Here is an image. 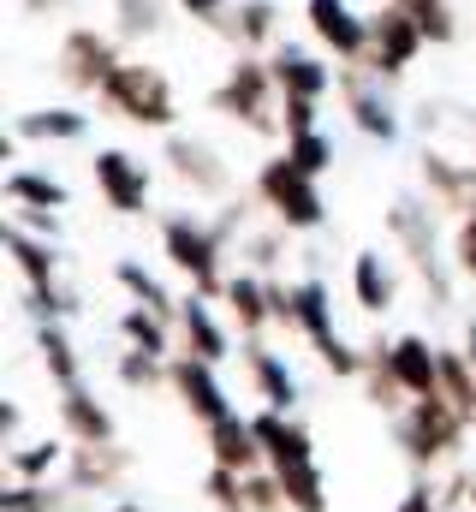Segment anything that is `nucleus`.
<instances>
[{
  "label": "nucleus",
  "instance_id": "nucleus-1",
  "mask_svg": "<svg viewBox=\"0 0 476 512\" xmlns=\"http://www.w3.org/2000/svg\"><path fill=\"white\" fill-rule=\"evenodd\" d=\"M465 423H471V417H465L447 393L411 399V405L399 411V447H405V459H411L417 471H435V465L459 459V447H465Z\"/></svg>",
  "mask_w": 476,
  "mask_h": 512
},
{
  "label": "nucleus",
  "instance_id": "nucleus-2",
  "mask_svg": "<svg viewBox=\"0 0 476 512\" xmlns=\"http://www.w3.org/2000/svg\"><path fill=\"white\" fill-rule=\"evenodd\" d=\"M96 102L125 120V126H149V131H173L179 120V102H173V84L155 72V66H143V60H119L114 78L96 90Z\"/></svg>",
  "mask_w": 476,
  "mask_h": 512
},
{
  "label": "nucleus",
  "instance_id": "nucleus-3",
  "mask_svg": "<svg viewBox=\"0 0 476 512\" xmlns=\"http://www.w3.org/2000/svg\"><path fill=\"white\" fill-rule=\"evenodd\" d=\"M274 102H280V84H274L268 60H256V54H238L233 66H227V84L209 96V108H215V114H227L233 126L256 131V137H274V131H280Z\"/></svg>",
  "mask_w": 476,
  "mask_h": 512
},
{
  "label": "nucleus",
  "instance_id": "nucleus-4",
  "mask_svg": "<svg viewBox=\"0 0 476 512\" xmlns=\"http://www.w3.org/2000/svg\"><path fill=\"white\" fill-rule=\"evenodd\" d=\"M256 197H262V209L280 221V233H310V227H322V215H328L316 179H310L292 155H274V161L256 167Z\"/></svg>",
  "mask_w": 476,
  "mask_h": 512
},
{
  "label": "nucleus",
  "instance_id": "nucleus-5",
  "mask_svg": "<svg viewBox=\"0 0 476 512\" xmlns=\"http://www.w3.org/2000/svg\"><path fill=\"white\" fill-rule=\"evenodd\" d=\"M221 233L215 227H203L197 215H167L161 221V251L167 262L191 280V292H203V298H221L227 292V274H221Z\"/></svg>",
  "mask_w": 476,
  "mask_h": 512
},
{
  "label": "nucleus",
  "instance_id": "nucleus-6",
  "mask_svg": "<svg viewBox=\"0 0 476 512\" xmlns=\"http://www.w3.org/2000/svg\"><path fill=\"white\" fill-rule=\"evenodd\" d=\"M292 328L316 346V358L334 370V376H363V352L346 346V334L334 328V298H328V286L322 280H298L292 286Z\"/></svg>",
  "mask_w": 476,
  "mask_h": 512
},
{
  "label": "nucleus",
  "instance_id": "nucleus-7",
  "mask_svg": "<svg viewBox=\"0 0 476 512\" xmlns=\"http://www.w3.org/2000/svg\"><path fill=\"white\" fill-rule=\"evenodd\" d=\"M114 66H119L114 36H102V30H90V24L66 30L60 60H54V72H60V84H66V90H102V84L114 78Z\"/></svg>",
  "mask_w": 476,
  "mask_h": 512
},
{
  "label": "nucleus",
  "instance_id": "nucleus-8",
  "mask_svg": "<svg viewBox=\"0 0 476 512\" xmlns=\"http://www.w3.org/2000/svg\"><path fill=\"white\" fill-rule=\"evenodd\" d=\"M417 54H423V30L387 0V6L369 18V54H363V66H369L375 78H399Z\"/></svg>",
  "mask_w": 476,
  "mask_h": 512
},
{
  "label": "nucleus",
  "instance_id": "nucleus-9",
  "mask_svg": "<svg viewBox=\"0 0 476 512\" xmlns=\"http://www.w3.org/2000/svg\"><path fill=\"white\" fill-rule=\"evenodd\" d=\"M334 84H340V102H346V114H352L357 131H369V137H393L399 120H393V108H387V96H381V78L363 66V60H346L340 72H334Z\"/></svg>",
  "mask_w": 476,
  "mask_h": 512
},
{
  "label": "nucleus",
  "instance_id": "nucleus-10",
  "mask_svg": "<svg viewBox=\"0 0 476 512\" xmlns=\"http://www.w3.org/2000/svg\"><path fill=\"white\" fill-rule=\"evenodd\" d=\"M173 399H179L203 429H215L221 417H233V399H227V387L215 376V364H203V358H191V352L173 358Z\"/></svg>",
  "mask_w": 476,
  "mask_h": 512
},
{
  "label": "nucleus",
  "instance_id": "nucleus-11",
  "mask_svg": "<svg viewBox=\"0 0 476 512\" xmlns=\"http://www.w3.org/2000/svg\"><path fill=\"white\" fill-rule=\"evenodd\" d=\"M90 173H96V191H102V203H108L114 215H143V209H149V173H143V161H131L125 149H96Z\"/></svg>",
  "mask_w": 476,
  "mask_h": 512
},
{
  "label": "nucleus",
  "instance_id": "nucleus-12",
  "mask_svg": "<svg viewBox=\"0 0 476 512\" xmlns=\"http://www.w3.org/2000/svg\"><path fill=\"white\" fill-rule=\"evenodd\" d=\"M167 173H173L179 185H191V197H221V191L233 185L227 161H221L203 137H185V131L167 137Z\"/></svg>",
  "mask_w": 476,
  "mask_h": 512
},
{
  "label": "nucleus",
  "instance_id": "nucleus-13",
  "mask_svg": "<svg viewBox=\"0 0 476 512\" xmlns=\"http://www.w3.org/2000/svg\"><path fill=\"white\" fill-rule=\"evenodd\" d=\"M250 429H256V441H262V459H268V471L274 477H286V471H298V465H316V447H310V429L304 423H292V411H256L250 417Z\"/></svg>",
  "mask_w": 476,
  "mask_h": 512
},
{
  "label": "nucleus",
  "instance_id": "nucleus-14",
  "mask_svg": "<svg viewBox=\"0 0 476 512\" xmlns=\"http://www.w3.org/2000/svg\"><path fill=\"white\" fill-rule=\"evenodd\" d=\"M304 12H310V36L322 48H334V60L369 54V18H357L346 0H304Z\"/></svg>",
  "mask_w": 476,
  "mask_h": 512
},
{
  "label": "nucleus",
  "instance_id": "nucleus-15",
  "mask_svg": "<svg viewBox=\"0 0 476 512\" xmlns=\"http://www.w3.org/2000/svg\"><path fill=\"white\" fill-rule=\"evenodd\" d=\"M423 191H429L435 209H447V215L465 221V215L476 209V167L441 155V149H423Z\"/></svg>",
  "mask_w": 476,
  "mask_h": 512
},
{
  "label": "nucleus",
  "instance_id": "nucleus-16",
  "mask_svg": "<svg viewBox=\"0 0 476 512\" xmlns=\"http://www.w3.org/2000/svg\"><path fill=\"white\" fill-rule=\"evenodd\" d=\"M131 471V453L119 441H72V489L78 495H114Z\"/></svg>",
  "mask_w": 476,
  "mask_h": 512
},
{
  "label": "nucleus",
  "instance_id": "nucleus-17",
  "mask_svg": "<svg viewBox=\"0 0 476 512\" xmlns=\"http://www.w3.org/2000/svg\"><path fill=\"white\" fill-rule=\"evenodd\" d=\"M209 459L215 465H227L238 477H250V471H268V459H262V441H256V429H250V417H221L215 429H209Z\"/></svg>",
  "mask_w": 476,
  "mask_h": 512
},
{
  "label": "nucleus",
  "instance_id": "nucleus-18",
  "mask_svg": "<svg viewBox=\"0 0 476 512\" xmlns=\"http://www.w3.org/2000/svg\"><path fill=\"white\" fill-rule=\"evenodd\" d=\"M268 72H274L280 96H310V102H322L328 84H334V72H328L316 54H304V48H274V54H268Z\"/></svg>",
  "mask_w": 476,
  "mask_h": 512
},
{
  "label": "nucleus",
  "instance_id": "nucleus-19",
  "mask_svg": "<svg viewBox=\"0 0 476 512\" xmlns=\"http://www.w3.org/2000/svg\"><path fill=\"white\" fill-rule=\"evenodd\" d=\"M179 340H185V352L203 358V364H221V358H227V328L215 322V310H209L203 292L179 298Z\"/></svg>",
  "mask_w": 476,
  "mask_h": 512
},
{
  "label": "nucleus",
  "instance_id": "nucleus-20",
  "mask_svg": "<svg viewBox=\"0 0 476 512\" xmlns=\"http://www.w3.org/2000/svg\"><path fill=\"white\" fill-rule=\"evenodd\" d=\"M393 370H399L411 399H429V393H441V346H429L423 334H399L393 340Z\"/></svg>",
  "mask_w": 476,
  "mask_h": 512
},
{
  "label": "nucleus",
  "instance_id": "nucleus-21",
  "mask_svg": "<svg viewBox=\"0 0 476 512\" xmlns=\"http://www.w3.org/2000/svg\"><path fill=\"white\" fill-rule=\"evenodd\" d=\"M387 227H393V239L411 251V262L435 280V292L447 298V280H441V268H435V227H429V209H417V203H393Z\"/></svg>",
  "mask_w": 476,
  "mask_h": 512
},
{
  "label": "nucleus",
  "instance_id": "nucleus-22",
  "mask_svg": "<svg viewBox=\"0 0 476 512\" xmlns=\"http://www.w3.org/2000/svg\"><path fill=\"white\" fill-rule=\"evenodd\" d=\"M244 370H250V387H256V399H262L268 411H292V405H298V382H292V370H286L262 340L244 346Z\"/></svg>",
  "mask_w": 476,
  "mask_h": 512
},
{
  "label": "nucleus",
  "instance_id": "nucleus-23",
  "mask_svg": "<svg viewBox=\"0 0 476 512\" xmlns=\"http://www.w3.org/2000/svg\"><path fill=\"white\" fill-rule=\"evenodd\" d=\"M60 429H66V441H114V411L90 387H66L60 393Z\"/></svg>",
  "mask_w": 476,
  "mask_h": 512
},
{
  "label": "nucleus",
  "instance_id": "nucleus-24",
  "mask_svg": "<svg viewBox=\"0 0 476 512\" xmlns=\"http://www.w3.org/2000/svg\"><path fill=\"white\" fill-rule=\"evenodd\" d=\"M221 298H227V310H233V322H238V334H244V340H262V328H274L268 280H256V274H233Z\"/></svg>",
  "mask_w": 476,
  "mask_h": 512
},
{
  "label": "nucleus",
  "instance_id": "nucleus-25",
  "mask_svg": "<svg viewBox=\"0 0 476 512\" xmlns=\"http://www.w3.org/2000/svg\"><path fill=\"white\" fill-rule=\"evenodd\" d=\"M363 387H369V405L375 411H405V382L393 370V340H369L363 346Z\"/></svg>",
  "mask_w": 476,
  "mask_h": 512
},
{
  "label": "nucleus",
  "instance_id": "nucleus-26",
  "mask_svg": "<svg viewBox=\"0 0 476 512\" xmlns=\"http://www.w3.org/2000/svg\"><path fill=\"white\" fill-rule=\"evenodd\" d=\"M274 30H280V6H274V0H238V12L221 24V36H233L238 54L268 48V42H274Z\"/></svg>",
  "mask_w": 476,
  "mask_h": 512
},
{
  "label": "nucleus",
  "instance_id": "nucleus-27",
  "mask_svg": "<svg viewBox=\"0 0 476 512\" xmlns=\"http://www.w3.org/2000/svg\"><path fill=\"white\" fill-rule=\"evenodd\" d=\"M36 352H42V370H48V382L60 387H84V364H78V346L66 340V328L60 322H42L36 328Z\"/></svg>",
  "mask_w": 476,
  "mask_h": 512
},
{
  "label": "nucleus",
  "instance_id": "nucleus-28",
  "mask_svg": "<svg viewBox=\"0 0 476 512\" xmlns=\"http://www.w3.org/2000/svg\"><path fill=\"white\" fill-rule=\"evenodd\" d=\"M119 334H125V346H131V352L179 358V352H173V334H167V316H155V310H143V304H131V310L119 316Z\"/></svg>",
  "mask_w": 476,
  "mask_h": 512
},
{
  "label": "nucleus",
  "instance_id": "nucleus-29",
  "mask_svg": "<svg viewBox=\"0 0 476 512\" xmlns=\"http://www.w3.org/2000/svg\"><path fill=\"white\" fill-rule=\"evenodd\" d=\"M6 203H12V209H66V185L48 179V173L12 167V173H6Z\"/></svg>",
  "mask_w": 476,
  "mask_h": 512
},
{
  "label": "nucleus",
  "instance_id": "nucleus-30",
  "mask_svg": "<svg viewBox=\"0 0 476 512\" xmlns=\"http://www.w3.org/2000/svg\"><path fill=\"white\" fill-rule=\"evenodd\" d=\"M352 292H357V310H369V316H381V310L393 304V274L381 268V256L375 251L352 256Z\"/></svg>",
  "mask_w": 476,
  "mask_h": 512
},
{
  "label": "nucleus",
  "instance_id": "nucleus-31",
  "mask_svg": "<svg viewBox=\"0 0 476 512\" xmlns=\"http://www.w3.org/2000/svg\"><path fill=\"white\" fill-rule=\"evenodd\" d=\"M12 137H30V143H72V137H84V114H72V108H36V114H24Z\"/></svg>",
  "mask_w": 476,
  "mask_h": 512
},
{
  "label": "nucleus",
  "instance_id": "nucleus-32",
  "mask_svg": "<svg viewBox=\"0 0 476 512\" xmlns=\"http://www.w3.org/2000/svg\"><path fill=\"white\" fill-rule=\"evenodd\" d=\"M417 30H423V42H435V48H447L453 36H459V18H453V0H393Z\"/></svg>",
  "mask_w": 476,
  "mask_h": 512
},
{
  "label": "nucleus",
  "instance_id": "nucleus-33",
  "mask_svg": "<svg viewBox=\"0 0 476 512\" xmlns=\"http://www.w3.org/2000/svg\"><path fill=\"white\" fill-rule=\"evenodd\" d=\"M6 245H12V262H18V274H24L30 292H36V286H54V251H48L42 239H30L24 227H12Z\"/></svg>",
  "mask_w": 476,
  "mask_h": 512
},
{
  "label": "nucleus",
  "instance_id": "nucleus-34",
  "mask_svg": "<svg viewBox=\"0 0 476 512\" xmlns=\"http://www.w3.org/2000/svg\"><path fill=\"white\" fill-rule=\"evenodd\" d=\"M114 274H119V286H125V292H131V298H137L143 310H155V316H167V322H179V304L167 298V286H161L155 274H143L137 262H119Z\"/></svg>",
  "mask_w": 476,
  "mask_h": 512
},
{
  "label": "nucleus",
  "instance_id": "nucleus-35",
  "mask_svg": "<svg viewBox=\"0 0 476 512\" xmlns=\"http://www.w3.org/2000/svg\"><path fill=\"white\" fill-rule=\"evenodd\" d=\"M441 393L476 423V364L465 352H441Z\"/></svg>",
  "mask_w": 476,
  "mask_h": 512
},
{
  "label": "nucleus",
  "instance_id": "nucleus-36",
  "mask_svg": "<svg viewBox=\"0 0 476 512\" xmlns=\"http://www.w3.org/2000/svg\"><path fill=\"white\" fill-rule=\"evenodd\" d=\"M280 489H286L292 512H328V483H322V465H298V471H286V477H280Z\"/></svg>",
  "mask_w": 476,
  "mask_h": 512
},
{
  "label": "nucleus",
  "instance_id": "nucleus-37",
  "mask_svg": "<svg viewBox=\"0 0 476 512\" xmlns=\"http://www.w3.org/2000/svg\"><path fill=\"white\" fill-rule=\"evenodd\" d=\"M60 453H66L60 441H30V447H12V453H6V471H12L18 483H36V477H48V471L60 465Z\"/></svg>",
  "mask_w": 476,
  "mask_h": 512
},
{
  "label": "nucleus",
  "instance_id": "nucleus-38",
  "mask_svg": "<svg viewBox=\"0 0 476 512\" xmlns=\"http://www.w3.org/2000/svg\"><path fill=\"white\" fill-rule=\"evenodd\" d=\"M203 495L215 501V512H250V489H244V477H238V471H227V465H209Z\"/></svg>",
  "mask_w": 476,
  "mask_h": 512
},
{
  "label": "nucleus",
  "instance_id": "nucleus-39",
  "mask_svg": "<svg viewBox=\"0 0 476 512\" xmlns=\"http://www.w3.org/2000/svg\"><path fill=\"white\" fill-rule=\"evenodd\" d=\"M119 382H125V387H173V358L125 352V358H119Z\"/></svg>",
  "mask_w": 476,
  "mask_h": 512
},
{
  "label": "nucleus",
  "instance_id": "nucleus-40",
  "mask_svg": "<svg viewBox=\"0 0 476 512\" xmlns=\"http://www.w3.org/2000/svg\"><path fill=\"white\" fill-rule=\"evenodd\" d=\"M286 155H292V161H298L310 179H322V173L334 167V143H328L322 131H304V137H292V143H286Z\"/></svg>",
  "mask_w": 476,
  "mask_h": 512
},
{
  "label": "nucleus",
  "instance_id": "nucleus-41",
  "mask_svg": "<svg viewBox=\"0 0 476 512\" xmlns=\"http://www.w3.org/2000/svg\"><path fill=\"white\" fill-rule=\"evenodd\" d=\"M114 12H119V36L161 30V0H114Z\"/></svg>",
  "mask_w": 476,
  "mask_h": 512
},
{
  "label": "nucleus",
  "instance_id": "nucleus-42",
  "mask_svg": "<svg viewBox=\"0 0 476 512\" xmlns=\"http://www.w3.org/2000/svg\"><path fill=\"white\" fill-rule=\"evenodd\" d=\"M0 512H60V495L42 489V483H12L0 495Z\"/></svg>",
  "mask_w": 476,
  "mask_h": 512
},
{
  "label": "nucleus",
  "instance_id": "nucleus-43",
  "mask_svg": "<svg viewBox=\"0 0 476 512\" xmlns=\"http://www.w3.org/2000/svg\"><path fill=\"white\" fill-rule=\"evenodd\" d=\"M244 489H250V512H292V501H286V489H280L274 471H250Z\"/></svg>",
  "mask_w": 476,
  "mask_h": 512
},
{
  "label": "nucleus",
  "instance_id": "nucleus-44",
  "mask_svg": "<svg viewBox=\"0 0 476 512\" xmlns=\"http://www.w3.org/2000/svg\"><path fill=\"white\" fill-rule=\"evenodd\" d=\"M280 131H286V143L316 131V102L310 96H280Z\"/></svg>",
  "mask_w": 476,
  "mask_h": 512
},
{
  "label": "nucleus",
  "instance_id": "nucleus-45",
  "mask_svg": "<svg viewBox=\"0 0 476 512\" xmlns=\"http://www.w3.org/2000/svg\"><path fill=\"white\" fill-rule=\"evenodd\" d=\"M30 310H36L42 322H60V316H72V298H66L60 286H36V292H30Z\"/></svg>",
  "mask_w": 476,
  "mask_h": 512
},
{
  "label": "nucleus",
  "instance_id": "nucleus-46",
  "mask_svg": "<svg viewBox=\"0 0 476 512\" xmlns=\"http://www.w3.org/2000/svg\"><path fill=\"white\" fill-rule=\"evenodd\" d=\"M179 6H185V18H197V24H215V30L227 24V0H179Z\"/></svg>",
  "mask_w": 476,
  "mask_h": 512
},
{
  "label": "nucleus",
  "instance_id": "nucleus-47",
  "mask_svg": "<svg viewBox=\"0 0 476 512\" xmlns=\"http://www.w3.org/2000/svg\"><path fill=\"white\" fill-rule=\"evenodd\" d=\"M459 268H465V274L476 280V209L465 215V221H459Z\"/></svg>",
  "mask_w": 476,
  "mask_h": 512
},
{
  "label": "nucleus",
  "instance_id": "nucleus-48",
  "mask_svg": "<svg viewBox=\"0 0 476 512\" xmlns=\"http://www.w3.org/2000/svg\"><path fill=\"white\" fill-rule=\"evenodd\" d=\"M399 512H441V501H435L429 483H411V489L399 495Z\"/></svg>",
  "mask_w": 476,
  "mask_h": 512
},
{
  "label": "nucleus",
  "instance_id": "nucleus-49",
  "mask_svg": "<svg viewBox=\"0 0 476 512\" xmlns=\"http://www.w3.org/2000/svg\"><path fill=\"white\" fill-rule=\"evenodd\" d=\"M268 304H274V322H286V328H292V286L268 280Z\"/></svg>",
  "mask_w": 476,
  "mask_h": 512
},
{
  "label": "nucleus",
  "instance_id": "nucleus-50",
  "mask_svg": "<svg viewBox=\"0 0 476 512\" xmlns=\"http://www.w3.org/2000/svg\"><path fill=\"white\" fill-rule=\"evenodd\" d=\"M447 501H465V507L476 512V471H471V477H459V483H453V495H447Z\"/></svg>",
  "mask_w": 476,
  "mask_h": 512
},
{
  "label": "nucleus",
  "instance_id": "nucleus-51",
  "mask_svg": "<svg viewBox=\"0 0 476 512\" xmlns=\"http://www.w3.org/2000/svg\"><path fill=\"white\" fill-rule=\"evenodd\" d=\"M274 251H280V239H256V245H250L256 268H274Z\"/></svg>",
  "mask_w": 476,
  "mask_h": 512
},
{
  "label": "nucleus",
  "instance_id": "nucleus-52",
  "mask_svg": "<svg viewBox=\"0 0 476 512\" xmlns=\"http://www.w3.org/2000/svg\"><path fill=\"white\" fill-rule=\"evenodd\" d=\"M465 358H471V364H476V322H471V328H465Z\"/></svg>",
  "mask_w": 476,
  "mask_h": 512
},
{
  "label": "nucleus",
  "instance_id": "nucleus-53",
  "mask_svg": "<svg viewBox=\"0 0 476 512\" xmlns=\"http://www.w3.org/2000/svg\"><path fill=\"white\" fill-rule=\"evenodd\" d=\"M108 512H143V507H137V501H119V507H108Z\"/></svg>",
  "mask_w": 476,
  "mask_h": 512
}]
</instances>
